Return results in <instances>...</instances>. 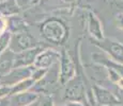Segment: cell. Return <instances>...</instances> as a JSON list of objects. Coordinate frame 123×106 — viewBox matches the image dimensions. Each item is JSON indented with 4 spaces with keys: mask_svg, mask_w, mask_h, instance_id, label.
Here are the masks:
<instances>
[{
    "mask_svg": "<svg viewBox=\"0 0 123 106\" xmlns=\"http://www.w3.org/2000/svg\"><path fill=\"white\" fill-rule=\"evenodd\" d=\"M41 35L45 40L53 45H61L67 40L68 29L64 22L59 18H48L41 23Z\"/></svg>",
    "mask_w": 123,
    "mask_h": 106,
    "instance_id": "cell-1",
    "label": "cell"
},
{
    "mask_svg": "<svg viewBox=\"0 0 123 106\" xmlns=\"http://www.w3.org/2000/svg\"><path fill=\"white\" fill-rule=\"evenodd\" d=\"M64 99L68 102H80L87 106V93L81 76L75 75L65 84Z\"/></svg>",
    "mask_w": 123,
    "mask_h": 106,
    "instance_id": "cell-2",
    "label": "cell"
},
{
    "mask_svg": "<svg viewBox=\"0 0 123 106\" xmlns=\"http://www.w3.org/2000/svg\"><path fill=\"white\" fill-rule=\"evenodd\" d=\"M35 47H39L37 39L28 31H24L17 33V34H12L9 49L13 51L14 53L29 50V49L35 48Z\"/></svg>",
    "mask_w": 123,
    "mask_h": 106,
    "instance_id": "cell-3",
    "label": "cell"
},
{
    "mask_svg": "<svg viewBox=\"0 0 123 106\" xmlns=\"http://www.w3.org/2000/svg\"><path fill=\"white\" fill-rule=\"evenodd\" d=\"M35 69L34 66L30 67H17L13 68L10 72L2 75L0 77V85L6 86H13V85L19 83V82L31 77V74Z\"/></svg>",
    "mask_w": 123,
    "mask_h": 106,
    "instance_id": "cell-4",
    "label": "cell"
},
{
    "mask_svg": "<svg viewBox=\"0 0 123 106\" xmlns=\"http://www.w3.org/2000/svg\"><path fill=\"white\" fill-rule=\"evenodd\" d=\"M94 44L105 51V53L110 56V60L119 64H123V44L110 38H104L100 41L94 40Z\"/></svg>",
    "mask_w": 123,
    "mask_h": 106,
    "instance_id": "cell-5",
    "label": "cell"
},
{
    "mask_svg": "<svg viewBox=\"0 0 123 106\" xmlns=\"http://www.w3.org/2000/svg\"><path fill=\"white\" fill-rule=\"evenodd\" d=\"M91 90L94 100L100 106H118L120 104V100L118 99V96L104 87L94 85L92 86Z\"/></svg>",
    "mask_w": 123,
    "mask_h": 106,
    "instance_id": "cell-6",
    "label": "cell"
},
{
    "mask_svg": "<svg viewBox=\"0 0 123 106\" xmlns=\"http://www.w3.org/2000/svg\"><path fill=\"white\" fill-rule=\"evenodd\" d=\"M60 61V53L54 49H43L34 61L33 66L35 68L49 69Z\"/></svg>",
    "mask_w": 123,
    "mask_h": 106,
    "instance_id": "cell-7",
    "label": "cell"
},
{
    "mask_svg": "<svg viewBox=\"0 0 123 106\" xmlns=\"http://www.w3.org/2000/svg\"><path fill=\"white\" fill-rule=\"evenodd\" d=\"M59 79L60 83L65 85L70 80H72L76 74L75 66L73 64L70 56L67 54V52L63 51L60 54V61H59Z\"/></svg>",
    "mask_w": 123,
    "mask_h": 106,
    "instance_id": "cell-8",
    "label": "cell"
},
{
    "mask_svg": "<svg viewBox=\"0 0 123 106\" xmlns=\"http://www.w3.org/2000/svg\"><path fill=\"white\" fill-rule=\"evenodd\" d=\"M43 50L41 46L35 47V48L25 50L22 52L15 53V62H14V68L17 67H30L33 66L34 61L39 53Z\"/></svg>",
    "mask_w": 123,
    "mask_h": 106,
    "instance_id": "cell-9",
    "label": "cell"
},
{
    "mask_svg": "<svg viewBox=\"0 0 123 106\" xmlns=\"http://www.w3.org/2000/svg\"><path fill=\"white\" fill-rule=\"evenodd\" d=\"M40 96H41L39 93L32 90H28L22 93L10 96V103L11 106H29L37 101H39Z\"/></svg>",
    "mask_w": 123,
    "mask_h": 106,
    "instance_id": "cell-10",
    "label": "cell"
},
{
    "mask_svg": "<svg viewBox=\"0 0 123 106\" xmlns=\"http://www.w3.org/2000/svg\"><path fill=\"white\" fill-rule=\"evenodd\" d=\"M88 31L90 35L94 38V40L96 41L103 40L105 38L103 33V27H102L100 19L91 12L88 14Z\"/></svg>",
    "mask_w": 123,
    "mask_h": 106,
    "instance_id": "cell-11",
    "label": "cell"
},
{
    "mask_svg": "<svg viewBox=\"0 0 123 106\" xmlns=\"http://www.w3.org/2000/svg\"><path fill=\"white\" fill-rule=\"evenodd\" d=\"M6 31L10 32L11 34H17V33L27 31L28 25L26 22L25 18L20 16L19 14L13 15L6 18Z\"/></svg>",
    "mask_w": 123,
    "mask_h": 106,
    "instance_id": "cell-12",
    "label": "cell"
},
{
    "mask_svg": "<svg viewBox=\"0 0 123 106\" xmlns=\"http://www.w3.org/2000/svg\"><path fill=\"white\" fill-rule=\"evenodd\" d=\"M14 62H15V53L10 49H6L0 54V77L13 69Z\"/></svg>",
    "mask_w": 123,
    "mask_h": 106,
    "instance_id": "cell-13",
    "label": "cell"
},
{
    "mask_svg": "<svg viewBox=\"0 0 123 106\" xmlns=\"http://www.w3.org/2000/svg\"><path fill=\"white\" fill-rule=\"evenodd\" d=\"M20 12L16 4L15 0H1L0 1V15L3 17H10L13 15H17Z\"/></svg>",
    "mask_w": 123,
    "mask_h": 106,
    "instance_id": "cell-14",
    "label": "cell"
},
{
    "mask_svg": "<svg viewBox=\"0 0 123 106\" xmlns=\"http://www.w3.org/2000/svg\"><path fill=\"white\" fill-rule=\"evenodd\" d=\"M93 58L95 62H98L100 65L104 66V67H109V68L115 69L116 71L120 74V76L123 77V64L113 62V61L110 60V58H104V57H102L101 55H94Z\"/></svg>",
    "mask_w": 123,
    "mask_h": 106,
    "instance_id": "cell-15",
    "label": "cell"
},
{
    "mask_svg": "<svg viewBox=\"0 0 123 106\" xmlns=\"http://www.w3.org/2000/svg\"><path fill=\"white\" fill-rule=\"evenodd\" d=\"M34 84H35V82L31 77L27 80H24V81L19 82V83L11 86L10 96H14V95H17V93H22V92H25V91L31 90V88L34 86Z\"/></svg>",
    "mask_w": 123,
    "mask_h": 106,
    "instance_id": "cell-16",
    "label": "cell"
},
{
    "mask_svg": "<svg viewBox=\"0 0 123 106\" xmlns=\"http://www.w3.org/2000/svg\"><path fill=\"white\" fill-rule=\"evenodd\" d=\"M12 34L8 31H4L3 33L0 34V54L10 47V41H11Z\"/></svg>",
    "mask_w": 123,
    "mask_h": 106,
    "instance_id": "cell-17",
    "label": "cell"
},
{
    "mask_svg": "<svg viewBox=\"0 0 123 106\" xmlns=\"http://www.w3.org/2000/svg\"><path fill=\"white\" fill-rule=\"evenodd\" d=\"M16 4H17L18 9L22 10H29L32 6L37 5L40 2V0H15Z\"/></svg>",
    "mask_w": 123,
    "mask_h": 106,
    "instance_id": "cell-18",
    "label": "cell"
},
{
    "mask_svg": "<svg viewBox=\"0 0 123 106\" xmlns=\"http://www.w3.org/2000/svg\"><path fill=\"white\" fill-rule=\"evenodd\" d=\"M47 71H48V69H42V68H35L33 70V72H32L31 74V79L33 80V81L37 83V82L41 81L42 79L45 76V74L47 73Z\"/></svg>",
    "mask_w": 123,
    "mask_h": 106,
    "instance_id": "cell-19",
    "label": "cell"
},
{
    "mask_svg": "<svg viewBox=\"0 0 123 106\" xmlns=\"http://www.w3.org/2000/svg\"><path fill=\"white\" fill-rule=\"evenodd\" d=\"M105 70H106V72H107V76H108V79H109V80H110V82H112V83L117 84L118 82H119V80L121 79L120 74L118 73V72L116 71L115 69H112V68L105 67Z\"/></svg>",
    "mask_w": 123,
    "mask_h": 106,
    "instance_id": "cell-20",
    "label": "cell"
},
{
    "mask_svg": "<svg viewBox=\"0 0 123 106\" xmlns=\"http://www.w3.org/2000/svg\"><path fill=\"white\" fill-rule=\"evenodd\" d=\"M39 106H55L54 101L51 96H40L39 99Z\"/></svg>",
    "mask_w": 123,
    "mask_h": 106,
    "instance_id": "cell-21",
    "label": "cell"
},
{
    "mask_svg": "<svg viewBox=\"0 0 123 106\" xmlns=\"http://www.w3.org/2000/svg\"><path fill=\"white\" fill-rule=\"evenodd\" d=\"M10 93H11V86L0 85V98L10 96Z\"/></svg>",
    "mask_w": 123,
    "mask_h": 106,
    "instance_id": "cell-22",
    "label": "cell"
},
{
    "mask_svg": "<svg viewBox=\"0 0 123 106\" xmlns=\"http://www.w3.org/2000/svg\"><path fill=\"white\" fill-rule=\"evenodd\" d=\"M6 17H3V16H0V34L3 33L4 31H6Z\"/></svg>",
    "mask_w": 123,
    "mask_h": 106,
    "instance_id": "cell-23",
    "label": "cell"
},
{
    "mask_svg": "<svg viewBox=\"0 0 123 106\" xmlns=\"http://www.w3.org/2000/svg\"><path fill=\"white\" fill-rule=\"evenodd\" d=\"M0 106H11L10 96H6V98H0Z\"/></svg>",
    "mask_w": 123,
    "mask_h": 106,
    "instance_id": "cell-24",
    "label": "cell"
},
{
    "mask_svg": "<svg viewBox=\"0 0 123 106\" xmlns=\"http://www.w3.org/2000/svg\"><path fill=\"white\" fill-rule=\"evenodd\" d=\"M116 20H117L118 27L123 29V14H119V15L116 17Z\"/></svg>",
    "mask_w": 123,
    "mask_h": 106,
    "instance_id": "cell-25",
    "label": "cell"
},
{
    "mask_svg": "<svg viewBox=\"0 0 123 106\" xmlns=\"http://www.w3.org/2000/svg\"><path fill=\"white\" fill-rule=\"evenodd\" d=\"M65 105L67 106H86L85 104H82V103H80V102H68Z\"/></svg>",
    "mask_w": 123,
    "mask_h": 106,
    "instance_id": "cell-26",
    "label": "cell"
},
{
    "mask_svg": "<svg viewBox=\"0 0 123 106\" xmlns=\"http://www.w3.org/2000/svg\"><path fill=\"white\" fill-rule=\"evenodd\" d=\"M117 86L119 87L121 90H123V77H121V79L119 80V82L117 83Z\"/></svg>",
    "mask_w": 123,
    "mask_h": 106,
    "instance_id": "cell-27",
    "label": "cell"
},
{
    "mask_svg": "<svg viewBox=\"0 0 123 106\" xmlns=\"http://www.w3.org/2000/svg\"><path fill=\"white\" fill-rule=\"evenodd\" d=\"M29 106H39V101H37V102H34L33 104H31V105H29Z\"/></svg>",
    "mask_w": 123,
    "mask_h": 106,
    "instance_id": "cell-28",
    "label": "cell"
},
{
    "mask_svg": "<svg viewBox=\"0 0 123 106\" xmlns=\"http://www.w3.org/2000/svg\"><path fill=\"white\" fill-rule=\"evenodd\" d=\"M55 106H67V105H62V104H58V105H55Z\"/></svg>",
    "mask_w": 123,
    "mask_h": 106,
    "instance_id": "cell-29",
    "label": "cell"
},
{
    "mask_svg": "<svg viewBox=\"0 0 123 106\" xmlns=\"http://www.w3.org/2000/svg\"><path fill=\"white\" fill-rule=\"evenodd\" d=\"M0 16H1V15H0Z\"/></svg>",
    "mask_w": 123,
    "mask_h": 106,
    "instance_id": "cell-30",
    "label": "cell"
}]
</instances>
